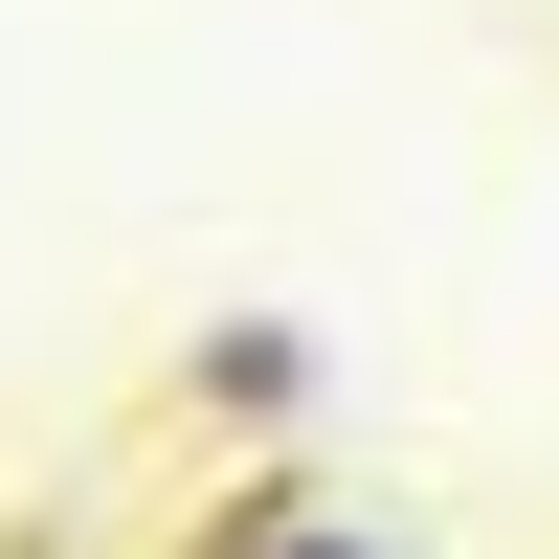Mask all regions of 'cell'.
Instances as JSON below:
<instances>
[{"label": "cell", "mask_w": 559, "mask_h": 559, "mask_svg": "<svg viewBox=\"0 0 559 559\" xmlns=\"http://www.w3.org/2000/svg\"><path fill=\"white\" fill-rule=\"evenodd\" d=\"M179 426L292 448V426H313V336H292V313H202V336H179Z\"/></svg>", "instance_id": "6da1fadb"}, {"label": "cell", "mask_w": 559, "mask_h": 559, "mask_svg": "<svg viewBox=\"0 0 559 559\" xmlns=\"http://www.w3.org/2000/svg\"><path fill=\"white\" fill-rule=\"evenodd\" d=\"M292 515H336V471H313V448H224V492L179 515V559H269Z\"/></svg>", "instance_id": "7a4b0ae2"}, {"label": "cell", "mask_w": 559, "mask_h": 559, "mask_svg": "<svg viewBox=\"0 0 559 559\" xmlns=\"http://www.w3.org/2000/svg\"><path fill=\"white\" fill-rule=\"evenodd\" d=\"M269 559H403V537H381V515H292Z\"/></svg>", "instance_id": "3957f363"}]
</instances>
